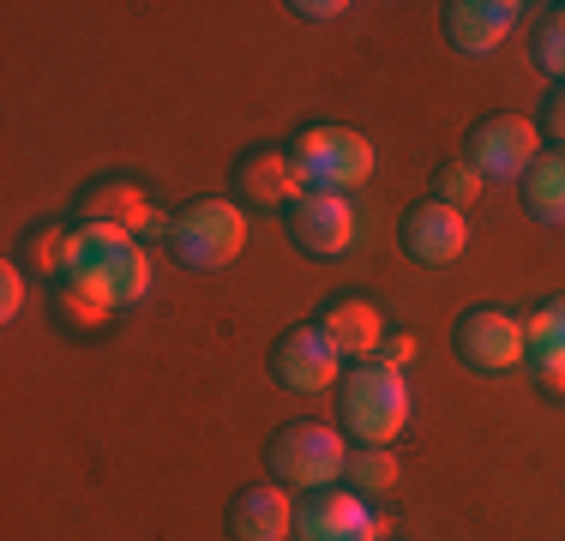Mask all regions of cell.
<instances>
[{
	"label": "cell",
	"mask_w": 565,
	"mask_h": 541,
	"mask_svg": "<svg viewBox=\"0 0 565 541\" xmlns=\"http://www.w3.org/2000/svg\"><path fill=\"white\" fill-rule=\"evenodd\" d=\"M535 61L565 85V7H554L542 24H535Z\"/></svg>",
	"instance_id": "23"
},
{
	"label": "cell",
	"mask_w": 565,
	"mask_h": 541,
	"mask_svg": "<svg viewBox=\"0 0 565 541\" xmlns=\"http://www.w3.org/2000/svg\"><path fill=\"white\" fill-rule=\"evenodd\" d=\"M542 127L554 132V145H565V85L547 91V103H542Z\"/></svg>",
	"instance_id": "25"
},
{
	"label": "cell",
	"mask_w": 565,
	"mask_h": 541,
	"mask_svg": "<svg viewBox=\"0 0 565 541\" xmlns=\"http://www.w3.org/2000/svg\"><path fill=\"white\" fill-rule=\"evenodd\" d=\"M397 241L415 265H451L469 247V216L457 205H446V199H422V205L403 211Z\"/></svg>",
	"instance_id": "11"
},
{
	"label": "cell",
	"mask_w": 565,
	"mask_h": 541,
	"mask_svg": "<svg viewBox=\"0 0 565 541\" xmlns=\"http://www.w3.org/2000/svg\"><path fill=\"white\" fill-rule=\"evenodd\" d=\"M265 464H271V481L295 487V494H319V487H338L349 445L338 427L326 422H289L277 427V439L265 445Z\"/></svg>",
	"instance_id": "4"
},
{
	"label": "cell",
	"mask_w": 565,
	"mask_h": 541,
	"mask_svg": "<svg viewBox=\"0 0 565 541\" xmlns=\"http://www.w3.org/2000/svg\"><path fill=\"white\" fill-rule=\"evenodd\" d=\"M85 223H115L127 235H139V229H157V211L145 205L139 187L115 181V187H90L85 193Z\"/></svg>",
	"instance_id": "17"
},
{
	"label": "cell",
	"mask_w": 565,
	"mask_h": 541,
	"mask_svg": "<svg viewBox=\"0 0 565 541\" xmlns=\"http://www.w3.org/2000/svg\"><path fill=\"white\" fill-rule=\"evenodd\" d=\"M271 379L289 391H326V385H343V356L319 325H295V331L277 337L271 349Z\"/></svg>",
	"instance_id": "10"
},
{
	"label": "cell",
	"mask_w": 565,
	"mask_h": 541,
	"mask_svg": "<svg viewBox=\"0 0 565 541\" xmlns=\"http://www.w3.org/2000/svg\"><path fill=\"white\" fill-rule=\"evenodd\" d=\"M61 283H78L97 301H109L115 314L132 307L145 289H151V259H145V241L127 235L115 223H85L73 229V270Z\"/></svg>",
	"instance_id": "1"
},
{
	"label": "cell",
	"mask_w": 565,
	"mask_h": 541,
	"mask_svg": "<svg viewBox=\"0 0 565 541\" xmlns=\"http://www.w3.org/2000/svg\"><path fill=\"white\" fill-rule=\"evenodd\" d=\"M301 193H307V187H301V174H295L289 145H253V151L235 162V199H241V205L289 211Z\"/></svg>",
	"instance_id": "12"
},
{
	"label": "cell",
	"mask_w": 565,
	"mask_h": 541,
	"mask_svg": "<svg viewBox=\"0 0 565 541\" xmlns=\"http://www.w3.org/2000/svg\"><path fill=\"white\" fill-rule=\"evenodd\" d=\"M169 247L186 270H228L247 247V211L235 199H193L181 205V216L169 223Z\"/></svg>",
	"instance_id": "3"
},
{
	"label": "cell",
	"mask_w": 565,
	"mask_h": 541,
	"mask_svg": "<svg viewBox=\"0 0 565 541\" xmlns=\"http://www.w3.org/2000/svg\"><path fill=\"white\" fill-rule=\"evenodd\" d=\"M523 205H530L535 223H565V145L554 151H542L530 162V174H523Z\"/></svg>",
	"instance_id": "16"
},
{
	"label": "cell",
	"mask_w": 565,
	"mask_h": 541,
	"mask_svg": "<svg viewBox=\"0 0 565 541\" xmlns=\"http://www.w3.org/2000/svg\"><path fill=\"white\" fill-rule=\"evenodd\" d=\"M518 0H451L446 7V43L457 54H493L518 31Z\"/></svg>",
	"instance_id": "15"
},
{
	"label": "cell",
	"mask_w": 565,
	"mask_h": 541,
	"mask_svg": "<svg viewBox=\"0 0 565 541\" xmlns=\"http://www.w3.org/2000/svg\"><path fill=\"white\" fill-rule=\"evenodd\" d=\"M457 356H463V368L476 373H511L530 361V349H523V319L500 314V307H476V314L457 319L451 331Z\"/></svg>",
	"instance_id": "9"
},
{
	"label": "cell",
	"mask_w": 565,
	"mask_h": 541,
	"mask_svg": "<svg viewBox=\"0 0 565 541\" xmlns=\"http://www.w3.org/2000/svg\"><path fill=\"white\" fill-rule=\"evenodd\" d=\"M409 356H415V343H409V337H403V331H397V337H385L380 361H392V368H403V361H409Z\"/></svg>",
	"instance_id": "27"
},
{
	"label": "cell",
	"mask_w": 565,
	"mask_h": 541,
	"mask_svg": "<svg viewBox=\"0 0 565 541\" xmlns=\"http://www.w3.org/2000/svg\"><path fill=\"white\" fill-rule=\"evenodd\" d=\"M24 259L36 265V277H66L73 270V229H31V241H24Z\"/></svg>",
	"instance_id": "20"
},
{
	"label": "cell",
	"mask_w": 565,
	"mask_h": 541,
	"mask_svg": "<svg viewBox=\"0 0 565 541\" xmlns=\"http://www.w3.org/2000/svg\"><path fill=\"white\" fill-rule=\"evenodd\" d=\"M535 157H542V132L523 115H488L469 127V162L488 181H523Z\"/></svg>",
	"instance_id": "7"
},
{
	"label": "cell",
	"mask_w": 565,
	"mask_h": 541,
	"mask_svg": "<svg viewBox=\"0 0 565 541\" xmlns=\"http://www.w3.org/2000/svg\"><path fill=\"white\" fill-rule=\"evenodd\" d=\"M55 307H61V319L73 325V331H103L109 314H115L109 301H97V295L78 289V283H55Z\"/></svg>",
	"instance_id": "21"
},
{
	"label": "cell",
	"mask_w": 565,
	"mask_h": 541,
	"mask_svg": "<svg viewBox=\"0 0 565 541\" xmlns=\"http://www.w3.org/2000/svg\"><path fill=\"white\" fill-rule=\"evenodd\" d=\"M338 422L355 445H392L409 422V379L392 361H355L338 385Z\"/></svg>",
	"instance_id": "2"
},
{
	"label": "cell",
	"mask_w": 565,
	"mask_h": 541,
	"mask_svg": "<svg viewBox=\"0 0 565 541\" xmlns=\"http://www.w3.org/2000/svg\"><path fill=\"white\" fill-rule=\"evenodd\" d=\"M289 12H301V19H313V24H319V19H343L349 7H343V0H295Z\"/></svg>",
	"instance_id": "26"
},
{
	"label": "cell",
	"mask_w": 565,
	"mask_h": 541,
	"mask_svg": "<svg viewBox=\"0 0 565 541\" xmlns=\"http://www.w3.org/2000/svg\"><path fill=\"white\" fill-rule=\"evenodd\" d=\"M343 481L355 487L361 499H380V494H392L397 487V457H392V445H355L349 452V464H343Z\"/></svg>",
	"instance_id": "19"
},
{
	"label": "cell",
	"mask_w": 565,
	"mask_h": 541,
	"mask_svg": "<svg viewBox=\"0 0 565 541\" xmlns=\"http://www.w3.org/2000/svg\"><path fill=\"white\" fill-rule=\"evenodd\" d=\"M313 325L338 343V356L349 368H355V361H380V349H385V319L367 295H331Z\"/></svg>",
	"instance_id": "13"
},
{
	"label": "cell",
	"mask_w": 565,
	"mask_h": 541,
	"mask_svg": "<svg viewBox=\"0 0 565 541\" xmlns=\"http://www.w3.org/2000/svg\"><path fill=\"white\" fill-rule=\"evenodd\" d=\"M481 181H488V174H481L469 157H457V162H446V169H439V181H434V199H446V205H457V211H463V205H476Z\"/></svg>",
	"instance_id": "22"
},
{
	"label": "cell",
	"mask_w": 565,
	"mask_h": 541,
	"mask_svg": "<svg viewBox=\"0 0 565 541\" xmlns=\"http://www.w3.org/2000/svg\"><path fill=\"white\" fill-rule=\"evenodd\" d=\"M523 349H530V361H523V368L565 361V295H547L535 314H523Z\"/></svg>",
	"instance_id": "18"
},
{
	"label": "cell",
	"mask_w": 565,
	"mask_h": 541,
	"mask_svg": "<svg viewBox=\"0 0 565 541\" xmlns=\"http://www.w3.org/2000/svg\"><path fill=\"white\" fill-rule=\"evenodd\" d=\"M289 157L307 193H355L373 174V145L349 127H301L289 139Z\"/></svg>",
	"instance_id": "5"
},
{
	"label": "cell",
	"mask_w": 565,
	"mask_h": 541,
	"mask_svg": "<svg viewBox=\"0 0 565 541\" xmlns=\"http://www.w3.org/2000/svg\"><path fill=\"white\" fill-rule=\"evenodd\" d=\"M380 518L355 487H319L295 506V541H380Z\"/></svg>",
	"instance_id": "8"
},
{
	"label": "cell",
	"mask_w": 565,
	"mask_h": 541,
	"mask_svg": "<svg viewBox=\"0 0 565 541\" xmlns=\"http://www.w3.org/2000/svg\"><path fill=\"white\" fill-rule=\"evenodd\" d=\"M535 379H542L547 391H565V361H542V368H530Z\"/></svg>",
	"instance_id": "28"
},
{
	"label": "cell",
	"mask_w": 565,
	"mask_h": 541,
	"mask_svg": "<svg viewBox=\"0 0 565 541\" xmlns=\"http://www.w3.org/2000/svg\"><path fill=\"white\" fill-rule=\"evenodd\" d=\"M282 229H289L295 253H307L319 265H338L355 247V205H349V193H301L282 211Z\"/></svg>",
	"instance_id": "6"
},
{
	"label": "cell",
	"mask_w": 565,
	"mask_h": 541,
	"mask_svg": "<svg viewBox=\"0 0 565 541\" xmlns=\"http://www.w3.org/2000/svg\"><path fill=\"white\" fill-rule=\"evenodd\" d=\"M228 541H282L295 535V506H289V487L282 481H259V487H241L228 499Z\"/></svg>",
	"instance_id": "14"
},
{
	"label": "cell",
	"mask_w": 565,
	"mask_h": 541,
	"mask_svg": "<svg viewBox=\"0 0 565 541\" xmlns=\"http://www.w3.org/2000/svg\"><path fill=\"white\" fill-rule=\"evenodd\" d=\"M24 314V270L7 265L0 270V319H19Z\"/></svg>",
	"instance_id": "24"
}]
</instances>
